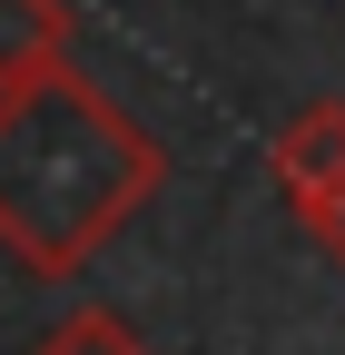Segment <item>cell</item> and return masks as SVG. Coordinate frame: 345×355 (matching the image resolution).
I'll return each mask as SVG.
<instances>
[{"label":"cell","instance_id":"cell-5","mask_svg":"<svg viewBox=\"0 0 345 355\" xmlns=\"http://www.w3.org/2000/svg\"><path fill=\"white\" fill-rule=\"evenodd\" d=\"M316 247H326V257H335V266H345V198H335V207H326V217H316Z\"/></svg>","mask_w":345,"mask_h":355},{"label":"cell","instance_id":"cell-4","mask_svg":"<svg viewBox=\"0 0 345 355\" xmlns=\"http://www.w3.org/2000/svg\"><path fill=\"white\" fill-rule=\"evenodd\" d=\"M30 355H158V345H139V326H128L118 306H79V316H60Z\"/></svg>","mask_w":345,"mask_h":355},{"label":"cell","instance_id":"cell-1","mask_svg":"<svg viewBox=\"0 0 345 355\" xmlns=\"http://www.w3.org/2000/svg\"><path fill=\"white\" fill-rule=\"evenodd\" d=\"M158 178L168 148L79 60L0 89V247L20 277H79L158 198Z\"/></svg>","mask_w":345,"mask_h":355},{"label":"cell","instance_id":"cell-3","mask_svg":"<svg viewBox=\"0 0 345 355\" xmlns=\"http://www.w3.org/2000/svg\"><path fill=\"white\" fill-rule=\"evenodd\" d=\"M79 10L69 0H0V89H20L39 69H69Z\"/></svg>","mask_w":345,"mask_h":355},{"label":"cell","instance_id":"cell-2","mask_svg":"<svg viewBox=\"0 0 345 355\" xmlns=\"http://www.w3.org/2000/svg\"><path fill=\"white\" fill-rule=\"evenodd\" d=\"M267 168H276V198L296 207V227H316V217L345 198V99H306L276 128Z\"/></svg>","mask_w":345,"mask_h":355}]
</instances>
